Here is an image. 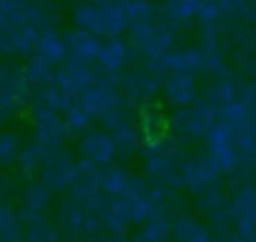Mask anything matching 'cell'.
Instances as JSON below:
<instances>
[{
	"instance_id": "6da1fadb",
	"label": "cell",
	"mask_w": 256,
	"mask_h": 242,
	"mask_svg": "<svg viewBox=\"0 0 256 242\" xmlns=\"http://www.w3.org/2000/svg\"><path fill=\"white\" fill-rule=\"evenodd\" d=\"M16 154V138L12 134H0V162L12 160Z\"/></svg>"
}]
</instances>
